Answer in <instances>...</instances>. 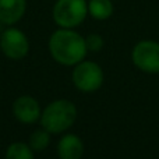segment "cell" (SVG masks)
Returning <instances> with one entry per match:
<instances>
[{"mask_svg":"<svg viewBox=\"0 0 159 159\" xmlns=\"http://www.w3.org/2000/svg\"><path fill=\"white\" fill-rule=\"evenodd\" d=\"M52 57L63 66H75L87 56V43L78 32L70 28H61L52 34L49 39Z\"/></svg>","mask_w":159,"mask_h":159,"instance_id":"1","label":"cell"},{"mask_svg":"<svg viewBox=\"0 0 159 159\" xmlns=\"http://www.w3.org/2000/svg\"><path fill=\"white\" fill-rule=\"evenodd\" d=\"M75 119H77L75 105L67 99H59L45 107L43 113L41 115V124L49 133L59 134L70 129L74 124Z\"/></svg>","mask_w":159,"mask_h":159,"instance_id":"2","label":"cell"},{"mask_svg":"<svg viewBox=\"0 0 159 159\" xmlns=\"http://www.w3.org/2000/svg\"><path fill=\"white\" fill-rule=\"evenodd\" d=\"M88 14L87 0H57L53 6V20L60 28H74Z\"/></svg>","mask_w":159,"mask_h":159,"instance_id":"3","label":"cell"},{"mask_svg":"<svg viewBox=\"0 0 159 159\" xmlns=\"http://www.w3.org/2000/svg\"><path fill=\"white\" fill-rule=\"evenodd\" d=\"M131 60L138 70L148 74L159 73V42L141 41L133 48Z\"/></svg>","mask_w":159,"mask_h":159,"instance_id":"4","label":"cell"},{"mask_svg":"<svg viewBox=\"0 0 159 159\" xmlns=\"http://www.w3.org/2000/svg\"><path fill=\"white\" fill-rule=\"evenodd\" d=\"M73 82L80 91L93 92L103 84V71L93 61H80L73 71Z\"/></svg>","mask_w":159,"mask_h":159,"instance_id":"5","label":"cell"},{"mask_svg":"<svg viewBox=\"0 0 159 159\" xmlns=\"http://www.w3.org/2000/svg\"><path fill=\"white\" fill-rule=\"evenodd\" d=\"M0 48L7 57L20 60L27 56L30 50V42L22 31L17 28H7L0 35Z\"/></svg>","mask_w":159,"mask_h":159,"instance_id":"6","label":"cell"},{"mask_svg":"<svg viewBox=\"0 0 159 159\" xmlns=\"http://www.w3.org/2000/svg\"><path fill=\"white\" fill-rule=\"evenodd\" d=\"M13 113L16 119L21 123L30 124L35 123L38 119H41V107L39 103L32 96H20L13 103Z\"/></svg>","mask_w":159,"mask_h":159,"instance_id":"7","label":"cell"},{"mask_svg":"<svg viewBox=\"0 0 159 159\" xmlns=\"http://www.w3.org/2000/svg\"><path fill=\"white\" fill-rule=\"evenodd\" d=\"M27 0H0V22L13 25L22 18Z\"/></svg>","mask_w":159,"mask_h":159,"instance_id":"8","label":"cell"},{"mask_svg":"<svg viewBox=\"0 0 159 159\" xmlns=\"http://www.w3.org/2000/svg\"><path fill=\"white\" fill-rule=\"evenodd\" d=\"M57 154L60 159H81L84 154V144L75 134H66L57 144Z\"/></svg>","mask_w":159,"mask_h":159,"instance_id":"9","label":"cell"},{"mask_svg":"<svg viewBox=\"0 0 159 159\" xmlns=\"http://www.w3.org/2000/svg\"><path fill=\"white\" fill-rule=\"evenodd\" d=\"M88 13L92 18L103 21L113 14L112 0H89L88 2Z\"/></svg>","mask_w":159,"mask_h":159,"instance_id":"10","label":"cell"},{"mask_svg":"<svg viewBox=\"0 0 159 159\" xmlns=\"http://www.w3.org/2000/svg\"><path fill=\"white\" fill-rule=\"evenodd\" d=\"M6 159H34V152L30 144L13 143L6 151Z\"/></svg>","mask_w":159,"mask_h":159,"instance_id":"11","label":"cell"},{"mask_svg":"<svg viewBox=\"0 0 159 159\" xmlns=\"http://www.w3.org/2000/svg\"><path fill=\"white\" fill-rule=\"evenodd\" d=\"M50 143V135L49 131L45 129L42 130H35L32 134L30 135V147L32 148V151H43L45 148H48Z\"/></svg>","mask_w":159,"mask_h":159,"instance_id":"12","label":"cell"},{"mask_svg":"<svg viewBox=\"0 0 159 159\" xmlns=\"http://www.w3.org/2000/svg\"><path fill=\"white\" fill-rule=\"evenodd\" d=\"M85 43H87V49L91 52H99L103 48V38L98 34H91L85 38Z\"/></svg>","mask_w":159,"mask_h":159,"instance_id":"13","label":"cell"},{"mask_svg":"<svg viewBox=\"0 0 159 159\" xmlns=\"http://www.w3.org/2000/svg\"><path fill=\"white\" fill-rule=\"evenodd\" d=\"M0 30H2V22H0Z\"/></svg>","mask_w":159,"mask_h":159,"instance_id":"14","label":"cell"}]
</instances>
